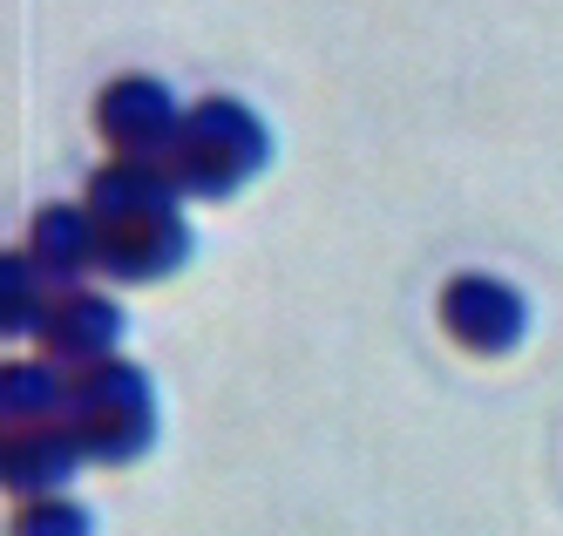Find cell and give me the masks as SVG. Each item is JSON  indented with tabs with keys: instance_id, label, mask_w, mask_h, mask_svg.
Here are the masks:
<instances>
[{
	"instance_id": "1",
	"label": "cell",
	"mask_w": 563,
	"mask_h": 536,
	"mask_svg": "<svg viewBox=\"0 0 563 536\" xmlns=\"http://www.w3.org/2000/svg\"><path fill=\"white\" fill-rule=\"evenodd\" d=\"M258 163H265V130H258V116L245 102H231V96L197 102L184 116L177 143L164 150L170 184L190 190V197H224V190L245 184Z\"/></svg>"
},
{
	"instance_id": "2",
	"label": "cell",
	"mask_w": 563,
	"mask_h": 536,
	"mask_svg": "<svg viewBox=\"0 0 563 536\" xmlns=\"http://www.w3.org/2000/svg\"><path fill=\"white\" fill-rule=\"evenodd\" d=\"M68 435L82 441L96 462H130L156 435V401L150 381L130 360H96L82 374H68Z\"/></svg>"
},
{
	"instance_id": "3",
	"label": "cell",
	"mask_w": 563,
	"mask_h": 536,
	"mask_svg": "<svg viewBox=\"0 0 563 536\" xmlns=\"http://www.w3.org/2000/svg\"><path fill=\"white\" fill-rule=\"evenodd\" d=\"M190 259V225L177 204H156L136 218H96V265L109 278H164Z\"/></svg>"
},
{
	"instance_id": "4",
	"label": "cell",
	"mask_w": 563,
	"mask_h": 536,
	"mask_svg": "<svg viewBox=\"0 0 563 536\" xmlns=\"http://www.w3.org/2000/svg\"><path fill=\"white\" fill-rule=\"evenodd\" d=\"M96 130L123 150V156H150V163H164V150L177 143L184 130V116L170 102L164 81H150V75H123V81H109L102 102H96Z\"/></svg>"
},
{
	"instance_id": "5",
	"label": "cell",
	"mask_w": 563,
	"mask_h": 536,
	"mask_svg": "<svg viewBox=\"0 0 563 536\" xmlns=\"http://www.w3.org/2000/svg\"><path fill=\"white\" fill-rule=\"evenodd\" d=\"M441 326L468 347V353H509L522 340V326H530V313H522V299L509 293L503 278H455L449 293H441Z\"/></svg>"
},
{
	"instance_id": "6",
	"label": "cell",
	"mask_w": 563,
	"mask_h": 536,
	"mask_svg": "<svg viewBox=\"0 0 563 536\" xmlns=\"http://www.w3.org/2000/svg\"><path fill=\"white\" fill-rule=\"evenodd\" d=\"M75 462H82V441H75L62 422L48 428H8V489L21 503L62 496L75 482Z\"/></svg>"
},
{
	"instance_id": "7",
	"label": "cell",
	"mask_w": 563,
	"mask_h": 536,
	"mask_svg": "<svg viewBox=\"0 0 563 536\" xmlns=\"http://www.w3.org/2000/svg\"><path fill=\"white\" fill-rule=\"evenodd\" d=\"M115 333H123V313H115L109 299H96V293H68L62 306H48V319H42V347H48V360L55 367H96V360H109V347H115Z\"/></svg>"
},
{
	"instance_id": "8",
	"label": "cell",
	"mask_w": 563,
	"mask_h": 536,
	"mask_svg": "<svg viewBox=\"0 0 563 536\" xmlns=\"http://www.w3.org/2000/svg\"><path fill=\"white\" fill-rule=\"evenodd\" d=\"M27 259L42 265V278L68 285L96 265V218L75 211V204H48L42 218H34V238H27Z\"/></svg>"
},
{
	"instance_id": "9",
	"label": "cell",
	"mask_w": 563,
	"mask_h": 536,
	"mask_svg": "<svg viewBox=\"0 0 563 536\" xmlns=\"http://www.w3.org/2000/svg\"><path fill=\"white\" fill-rule=\"evenodd\" d=\"M0 422L8 428L68 422V374L62 367H14V374L0 381Z\"/></svg>"
},
{
	"instance_id": "10",
	"label": "cell",
	"mask_w": 563,
	"mask_h": 536,
	"mask_svg": "<svg viewBox=\"0 0 563 536\" xmlns=\"http://www.w3.org/2000/svg\"><path fill=\"white\" fill-rule=\"evenodd\" d=\"M42 319H48V278L21 252L8 259V333H42Z\"/></svg>"
},
{
	"instance_id": "11",
	"label": "cell",
	"mask_w": 563,
	"mask_h": 536,
	"mask_svg": "<svg viewBox=\"0 0 563 536\" xmlns=\"http://www.w3.org/2000/svg\"><path fill=\"white\" fill-rule=\"evenodd\" d=\"M14 536H89V510H75L62 496H42V503H27L14 516Z\"/></svg>"
}]
</instances>
